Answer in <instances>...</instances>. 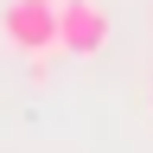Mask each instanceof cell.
<instances>
[{
	"instance_id": "obj_1",
	"label": "cell",
	"mask_w": 153,
	"mask_h": 153,
	"mask_svg": "<svg viewBox=\"0 0 153 153\" xmlns=\"http://www.w3.org/2000/svg\"><path fill=\"white\" fill-rule=\"evenodd\" d=\"M0 38H7V51H19V57L57 51V0H7Z\"/></svg>"
},
{
	"instance_id": "obj_2",
	"label": "cell",
	"mask_w": 153,
	"mask_h": 153,
	"mask_svg": "<svg viewBox=\"0 0 153 153\" xmlns=\"http://www.w3.org/2000/svg\"><path fill=\"white\" fill-rule=\"evenodd\" d=\"M57 51H70V57L108 51V13L96 0H57Z\"/></svg>"
},
{
	"instance_id": "obj_3",
	"label": "cell",
	"mask_w": 153,
	"mask_h": 153,
	"mask_svg": "<svg viewBox=\"0 0 153 153\" xmlns=\"http://www.w3.org/2000/svg\"><path fill=\"white\" fill-rule=\"evenodd\" d=\"M147 115H153V89H147Z\"/></svg>"
}]
</instances>
